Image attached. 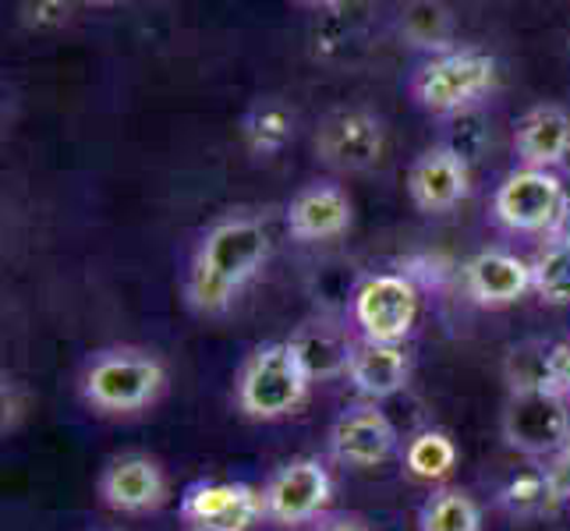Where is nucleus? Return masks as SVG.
Here are the masks:
<instances>
[{
    "mask_svg": "<svg viewBox=\"0 0 570 531\" xmlns=\"http://www.w3.org/2000/svg\"><path fill=\"white\" fill-rule=\"evenodd\" d=\"M269 259V234L252 216L216 220L191 252L185 294L188 305L203 316H220L234 298L259 277Z\"/></svg>",
    "mask_w": 570,
    "mask_h": 531,
    "instance_id": "nucleus-1",
    "label": "nucleus"
},
{
    "mask_svg": "<svg viewBox=\"0 0 570 531\" xmlns=\"http://www.w3.org/2000/svg\"><path fill=\"white\" fill-rule=\"evenodd\" d=\"M312 386V372L305 368L294 341H273L255 347L234 383L238 407L252 422H277L294 415Z\"/></svg>",
    "mask_w": 570,
    "mask_h": 531,
    "instance_id": "nucleus-2",
    "label": "nucleus"
},
{
    "mask_svg": "<svg viewBox=\"0 0 570 531\" xmlns=\"http://www.w3.org/2000/svg\"><path fill=\"white\" fill-rule=\"evenodd\" d=\"M167 386L164 362L139 347H110L92 354L82 372V397L104 415H135L156 404Z\"/></svg>",
    "mask_w": 570,
    "mask_h": 531,
    "instance_id": "nucleus-3",
    "label": "nucleus"
},
{
    "mask_svg": "<svg viewBox=\"0 0 570 531\" xmlns=\"http://www.w3.org/2000/svg\"><path fill=\"white\" fill-rule=\"evenodd\" d=\"M497 86V57L475 47H454L425 61L411 82V92L429 114H464Z\"/></svg>",
    "mask_w": 570,
    "mask_h": 531,
    "instance_id": "nucleus-4",
    "label": "nucleus"
},
{
    "mask_svg": "<svg viewBox=\"0 0 570 531\" xmlns=\"http://www.w3.org/2000/svg\"><path fill=\"white\" fill-rule=\"evenodd\" d=\"M510 450L532 461H557L570 446V401L560 390L510 393L500 415Z\"/></svg>",
    "mask_w": 570,
    "mask_h": 531,
    "instance_id": "nucleus-5",
    "label": "nucleus"
},
{
    "mask_svg": "<svg viewBox=\"0 0 570 531\" xmlns=\"http://www.w3.org/2000/svg\"><path fill=\"white\" fill-rule=\"evenodd\" d=\"M570 185L557 170L521 167L507 174L493 195V220L510 234H553L560 230Z\"/></svg>",
    "mask_w": 570,
    "mask_h": 531,
    "instance_id": "nucleus-6",
    "label": "nucleus"
},
{
    "mask_svg": "<svg viewBox=\"0 0 570 531\" xmlns=\"http://www.w3.org/2000/svg\"><path fill=\"white\" fill-rule=\"evenodd\" d=\"M362 341L372 344H401L419 319V287L404 273H372L351 298Z\"/></svg>",
    "mask_w": 570,
    "mask_h": 531,
    "instance_id": "nucleus-7",
    "label": "nucleus"
},
{
    "mask_svg": "<svg viewBox=\"0 0 570 531\" xmlns=\"http://www.w3.org/2000/svg\"><path fill=\"white\" fill-rule=\"evenodd\" d=\"M333 500V479L320 458H294L281 464L263 485L266 521L294 528L316 521Z\"/></svg>",
    "mask_w": 570,
    "mask_h": 531,
    "instance_id": "nucleus-8",
    "label": "nucleus"
},
{
    "mask_svg": "<svg viewBox=\"0 0 570 531\" xmlns=\"http://www.w3.org/2000/svg\"><path fill=\"white\" fill-rule=\"evenodd\" d=\"M386 131L376 114L362 107L330 110L316 128V156L341 174H362L383 160Z\"/></svg>",
    "mask_w": 570,
    "mask_h": 531,
    "instance_id": "nucleus-9",
    "label": "nucleus"
},
{
    "mask_svg": "<svg viewBox=\"0 0 570 531\" xmlns=\"http://www.w3.org/2000/svg\"><path fill=\"white\" fill-rule=\"evenodd\" d=\"M181 518L195 531H248L266 518L263 489L248 482H220L203 479L185 489Z\"/></svg>",
    "mask_w": 570,
    "mask_h": 531,
    "instance_id": "nucleus-10",
    "label": "nucleus"
},
{
    "mask_svg": "<svg viewBox=\"0 0 570 531\" xmlns=\"http://www.w3.org/2000/svg\"><path fill=\"white\" fill-rule=\"evenodd\" d=\"M471 191V170L468 156L454 146H432L425 149L407 170V195L422 213L440 216L461 206Z\"/></svg>",
    "mask_w": 570,
    "mask_h": 531,
    "instance_id": "nucleus-11",
    "label": "nucleus"
},
{
    "mask_svg": "<svg viewBox=\"0 0 570 531\" xmlns=\"http://www.w3.org/2000/svg\"><path fill=\"white\" fill-rule=\"evenodd\" d=\"M397 450V429L376 404L344 411L330 429V454L344 468H376Z\"/></svg>",
    "mask_w": 570,
    "mask_h": 531,
    "instance_id": "nucleus-12",
    "label": "nucleus"
},
{
    "mask_svg": "<svg viewBox=\"0 0 570 531\" xmlns=\"http://www.w3.org/2000/svg\"><path fill=\"white\" fill-rule=\"evenodd\" d=\"M464 291L468 298L482 308H510L532 291V263L514 252L485 248L475 259H468L464 269Z\"/></svg>",
    "mask_w": 570,
    "mask_h": 531,
    "instance_id": "nucleus-13",
    "label": "nucleus"
},
{
    "mask_svg": "<svg viewBox=\"0 0 570 531\" xmlns=\"http://www.w3.org/2000/svg\"><path fill=\"white\" fill-rule=\"evenodd\" d=\"M100 500L117 514H149L167 503L164 468L146 454L114 458L100 475Z\"/></svg>",
    "mask_w": 570,
    "mask_h": 531,
    "instance_id": "nucleus-14",
    "label": "nucleus"
},
{
    "mask_svg": "<svg viewBox=\"0 0 570 531\" xmlns=\"http://www.w3.org/2000/svg\"><path fill=\"white\" fill-rule=\"evenodd\" d=\"M351 216H355V206H351L347 191L341 185L330 181H316L302 188L287 206V234L294 242H333L347 234Z\"/></svg>",
    "mask_w": 570,
    "mask_h": 531,
    "instance_id": "nucleus-15",
    "label": "nucleus"
},
{
    "mask_svg": "<svg viewBox=\"0 0 570 531\" xmlns=\"http://www.w3.org/2000/svg\"><path fill=\"white\" fill-rule=\"evenodd\" d=\"M514 153L521 167L557 170L570 160V110L557 104H539L521 114L514 128Z\"/></svg>",
    "mask_w": 570,
    "mask_h": 531,
    "instance_id": "nucleus-16",
    "label": "nucleus"
},
{
    "mask_svg": "<svg viewBox=\"0 0 570 531\" xmlns=\"http://www.w3.org/2000/svg\"><path fill=\"white\" fill-rule=\"evenodd\" d=\"M347 383L355 386L362 397H368L372 404L386 401L393 393H401L411 380V358L401 344H372V341H358L355 351H351L347 368H344Z\"/></svg>",
    "mask_w": 570,
    "mask_h": 531,
    "instance_id": "nucleus-17",
    "label": "nucleus"
},
{
    "mask_svg": "<svg viewBox=\"0 0 570 531\" xmlns=\"http://www.w3.org/2000/svg\"><path fill=\"white\" fill-rule=\"evenodd\" d=\"M497 503L507 518L535 521V518L553 514L563 500L557 496V485H553V479H549V468H528V471H518V475L500 489Z\"/></svg>",
    "mask_w": 570,
    "mask_h": 531,
    "instance_id": "nucleus-18",
    "label": "nucleus"
},
{
    "mask_svg": "<svg viewBox=\"0 0 570 531\" xmlns=\"http://www.w3.org/2000/svg\"><path fill=\"white\" fill-rule=\"evenodd\" d=\"M242 139L252 156H277L294 139V114L281 100H259L242 117Z\"/></svg>",
    "mask_w": 570,
    "mask_h": 531,
    "instance_id": "nucleus-19",
    "label": "nucleus"
},
{
    "mask_svg": "<svg viewBox=\"0 0 570 531\" xmlns=\"http://www.w3.org/2000/svg\"><path fill=\"white\" fill-rule=\"evenodd\" d=\"M419 531H482V507L464 489H436L419 507Z\"/></svg>",
    "mask_w": 570,
    "mask_h": 531,
    "instance_id": "nucleus-20",
    "label": "nucleus"
},
{
    "mask_svg": "<svg viewBox=\"0 0 570 531\" xmlns=\"http://www.w3.org/2000/svg\"><path fill=\"white\" fill-rule=\"evenodd\" d=\"M528 263H532V291L539 302L570 308V238H549Z\"/></svg>",
    "mask_w": 570,
    "mask_h": 531,
    "instance_id": "nucleus-21",
    "label": "nucleus"
},
{
    "mask_svg": "<svg viewBox=\"0 0 570 531\" xmlns=\"http://www.w3.org/2000/svg\"><path fill=\"white\" fill-rule=\"evenodd\" d=\"M458 464L454 440L440 429H425L404 443V471L419 482H443Z\"/></svg>",
    "mask_w": 570,
    "mask_h": 531,
    "instance_id": "nucleus-22",
    "label": "nucleus"
},
{
    "mask_svg": "<svg viewBox=\"0 0 570 531\" xmlns=\"http://www.w3.org/2000/svg\"><path fill=\"white\" fill-rule=\"evenodd\" d=\"M401 36L419 50H454V14L443 4H407L401 11Z\"/></svg>",
    "mask_w": 570,
    "mask_h": 531,
    "instance_id": "nucleus-23",
    "label": "nucleus"
},
{
    "mask_svg": "<svg viewBox=\"0 0 570 531\" xmlns=\"http://www.w3.org/2000/svg\"><path fill=\"white\" fill-rule=\"evenodd\" d=\"M503 376L510 393L521 390H557L553 386V344L524 341L507 354Z\"/></svg>",
    "mask_w": 570,
    "mask_h": 531,
    "instance_id": "nucleus-24",
    "label": "nucleus"
},
{
    "mask_svg": "<svg viewBox=\"0 0 570 531\" xmlns=\"http://www.w3.org/2000/svg\"><path fill=\"white\" fill-rule=\"evenodd\" d=\"M294 347H298L305 368L312 372V380H316V376H333V372H344L351 351H355V344H351L347 337H341V333L330 330V326L298 333V337H294Z\"/></svg>",
    "mask_w": 570,
    "mask_h": 531,
    "instance_id": "nucleus-25",
    "label": "nucleus"
},
{
    "mask_svg": "<svg viewBox=\"0 0 570 531\" xmlns=\"http://www.w3.org/2000/svg\"><path fill=\"white\" fill-rule=\"evenodd\" d=\"M0 404H4V432H8L22 422L26 407H29V390L14 380H4V397H0Z\"/></svg>",
    "mask_w": 570,
    "mask_h": 531,
    "instance_id": "nucleus-26",
    "label": "nucleus"
},
{
    "mask_svg": "<svg viewBox=\"0 0 570 531\" xmlns=\"http://www.w3.org/2000/svg\"><path fill=\"white\" fill-rule=\"evenodd\" d=\"M553 386L570 401V341L553 344Z\"/></svg>",
    "mask_w": 570,
    "mask_h": 531,
    "instance_id": "nucleus-27",
    "label": "nucleus"
},
{
    "mask_svg": "<svg viewBox=\"0 0 570 531\" xmlns=\"http://www.w3.org/2000/svg\"><path fill=\"white\" fill-rule=\"evenodd\" d=\"M546 468H549V479H553V485H557V496L563 503H570V446L563 450L557 461H549Z\"/></svg>",
    "mask_w": 570,
    "mask_h": 531,
    "instance_id": "nucleus-28",
    "label": "nucleus"
},
{
    "mask_svg": "<svg viewBox=\"0 0 570 531\" xmlns=\"http://www.w3.org/2000/svg\"><path fill=\"white\" fill-rule=\"evenodd\" d=\"M32 11H36V14L29 18L32 26H47V22L65 26V22H68V14H71V8H68V4H36Z\"/></svg>",
    "mask_w": 570,
    "mask_h": 531,
    "instance_id": "nucleus-29",
    "label": "nucleus"
},
{
    "mask_svg": "<svg viewBox=\"0 0 570 531\" xmlns=\"http://www.w3.org/2000/svg\"><path fill=\"white\" fill-rule=\"evenodd\" d=\"M316 531H372V528L365 521H358V518H330Z\"/></svg>",
    "mask_w": 570,
    "mask_h": 531,
    "instance_id": "nucleus-30",
    "label": "nucleus"
},
{
    "mask_svg": "<svg viewBox=\"0 0 570 531\" xmlns=\"http://www.w3.org/2000/svg\"><path fill=\"white\" fill-rule=\"evenodd\" d=\"M553 238H570V195H567V209H563V220H560V230Z\"/></svg>",
    "mask_w": 570,
    "mask_h": 531,
    "instance_id": "nucleus-31",
    "label": "nucleus"
},
{
    "mask_svg": "<svg viewBox=\"0 0 570 531\" xmlns=\"http://www.w3.org/2000/svg\"><path fill=\"white\" fill-rule=\"evenodd\" d=\"M188 531H195V528H188Z\"/></svg>",
    "mask_w": 570,
    "mask_h": 531,
    "instance_id": "nucleus-32",
    "label": "nucleus"
}]
</instances>
